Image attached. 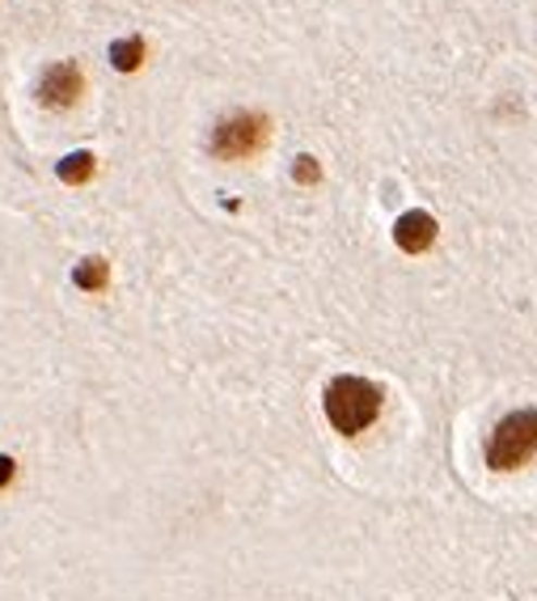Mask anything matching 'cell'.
Instances as JSON below:
<instances>
[{"label": "cell", "instance_id": "5", "mask_svg": "<svg viewBox=\"0 0 537 601\" xmlns=\"http://www.w3.org/2000/svg\"><path fill=\"white\" fill-rule=\"evenodd\" d=\"M440 234V225H436V216L432 212H402L398 216V225H394V241H398V250H407V254H423V250H432V241Z\"/></svg>", "mask_w": 537, "mask_h": 601}, {"label": "cell", "instance_id": "9", "mask_svg": "<svg viewBox=\"0 0 537 601\" xmlns=\"http://www.w3.org/2000/svg\"><path fill=\"white\" fill-rule=\"evenodd\" d=\"M292 174H297V183H305V187H309V183H317V178H322V165H317V161L305 153V158H297Z\"/></svg>", "mask_w": 537, "mask_h": 601}, {"label": "cell", "instance_id": "1", "mask_svg": "<svg viewBox=\"0 0 537 601\" xmlns=\"http://www.w3.org/2000/svg\"><path fill=\"white\" fill-rule=\"evenodd\" d=\"M382 386H373L369 377H335L330 386H326V395H322V406H326V420L335 424V433H344V437H360L364 428H373L377 424V415H382Z\"/></svg>", "mask_w": 537, "mask_h": 601}, {"label": "cell", "instance_id": "4", "mask_svg": "<svg viewBox=\"0 0 537 601\" xmlns=\"http://www.w3.org/2000/svg\"><path fill=\"white\" fill-rule=\"evenodd\" d=\"M80 93H85V77H80V64H73V60L51 64V68L39 77V102L47 111H68V107H77Z\"/></svg>", "mask_w": 537, "mask_h": 601}, {"label": "cell", "instance_id": "2", "mask_svg": "<svg viewBox=\"0 0 537 601\" xmlns=\"http://www.w3.org/2000/svg\"><path fill=\"white\" fill-rule=\"evenodd\" d=\"M537 453V411H512L503 415L491 433V445H487V466L508 475L516 466H525Z\"/></svg>", "mask_w": 537, "mask_h": 601}, {"label": "cell", "instance_id": "10", "mask_svg": "<svg viewBox=\"0 0 537 601\" xmlns=\"http://www.w3.org/2000/svg\"><path fill=\"white\" fill-rule=\"evenodd\" d=\"M13 475H17L13 458H9V453H0V487H4V483H13Z\"/></svg>", "mask_w": 537, "mask_h": 601}, {"label": "cell", "instance_id": "8", "mask_svg": "<svg viewBox=\"0 0 537 601\" xmlns=\"http://www.w3.org/2000/svg\"><path fill=\"white\" fill-rule=\"evenodd\" d=\"M55 174H60V183H68V187H80V183H89L93 178V153H68V158L55 165Z\"/></svg>", "mask_w": 537, "mask_h": 601}, {"label": "cell", "instance_id": "3", "mask_svg": "<svg viewBox=\"0 0 537 601\" xmlns=\"http://www.w3.org/2000/svg\"><path fill=\"white\" fill-rule=\"evenodd\" d=\"M271 140V120L259 115V111H237V115H225L212 132V153L221 161H241L263 153Z\"/></svg>", "mask_w": 537, "mask_h": 601}, {"label": "cell", "instance_id": "7", "mask_svg": "<svg viewBox=\"0 0 537 601\" xmlns=\"http://www.w3.org/2000/svg\"><path fill=\"white\" fill-rule=\"evenodd\" d=\"M111 64H115L118 73H136V68L145 64V39L132 35V39L111 42Z\"/></svg>", "mask_w": 537, "mask_h": 601}, {"label": "cell", "instance_id": "6", "mask_svg": "<svg viewBox=\"0 0 537 601\" xmlns=\"http://www.w3.org/2000/svg\"><path fill=\"white\" fill-rule=\"evenodd\" d=\"M107 280H111V263L107 259H80L77 272H73V284L85 288V292H102Z\"/></svg>", "mask_w": 537, "mask_h": 601}]
</instances>
